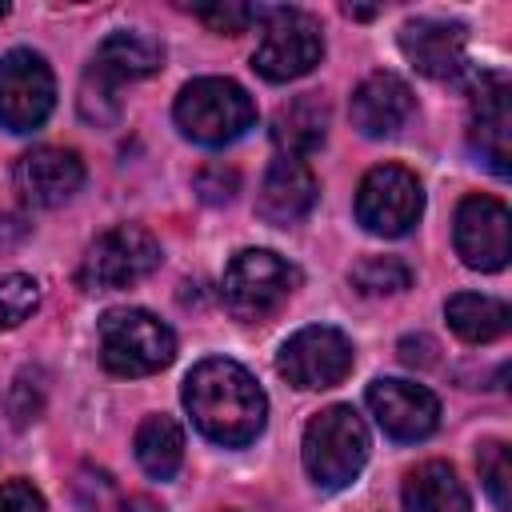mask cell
I'll return each instance as SVG.
<instances>
[{"label": "cell", "mask_w": 512, "mask_h": 512, "mask_svg": "<svg viewBox=\"0 0 512 512\" xmlns=\"http://www.w3.org/2000/svg\"><path fill=\"white\" fill-rule=\"evenodd\" d=\"M184 408L208 440L228 448L256 440L268 416V400L252 372L224 356H208L184 376Z\"/></svg>", "instance_id": "cell-1"}, {"label": "cell", "mask_w": 512, "mask_h": 512, "mask_svg": "<svg viewBox=\"0 0 512 512\" xmlns=\"http://www.w3.org/2000/svg\"><path fill=\"white\" fill-rule=\"evenodd\" d=\"M164 64V48L140 32H112L96 48L84 84H80V116L96 128H108L120 116V84L144 80Z\"/></svg>", "instance_id": "cell-2"}, {"label": "cell", "mask_w": 512, "mask_h": 512, "mask_svg": "<svg viewBox=\"0 0 512 512\" xmlns=\"http://www.w3.org/2000/svg\"><path fill=\"white\" fill-rule=\"evenodd\" d=\"M176 124L188 140L220 148L240 140L256 124V104L252 96L224 76H200L180 88L176 96Z\"/></svg>", "instance_id": "cell-3"}, {"label": "cell", "mask_w": 512, "mask_h": 512, "mask_svg": "<svg viewBox=\"0 0 512 512\" xmlns=\"http://www.w3.org/2000/svg\"><path fill=\"white\" fill-rule=\"evenodd\" d=\"M304 468L320 488H344L368 460V428L352 404H332L308 420L300 444Z\"/></svg>", "instance_id": "cell-4"}, {"label": "cell", "mask_w": 512, "mask_h": 512, "mask_svg": "<svg viewBox=\"0 0 512 512\" xmlns=\"http://www.w3.org/2000/svg\"><path fill=\"white\" fill-rule=\"evenodd\" d=\"M176 336L144 308H112L100 320V360L116 376H148L172 364Z\"/></svg>", "instance_id": "cell-5"}, {"label": "cell", "mask_w": 512, "mask_h": 512, "mask_svg": "<svg viewBox=\"0 0 512 512\" xmlns=\"http://www.w3.org/2000/svg\"><path fill=\"white\" fill-rule=\"evenodd\" d=\"M300 288V272L268 248H244L224 268V304L236 320L272 316Z\"/></svg>", "instance_id": "cell-6"}, {"label": "cell", "mask_w": 512, "mask_h": 512, "mask_svg": "<svg viewBox=\"0 0 512 512\" xmlns=\"http://www.w3.org/2000/svg\"><path fill=\"white\" fill-rule=\"evenodd\" d=\"M160 264V244L140 224H116L92 240L80 264V284L92 292H120L152 276Z\"/></svg>", "instance_id": "cell-7"}, {"label": "cell", "mask_w": 512, "mask_h": 512, "mask_svg": "<svg viewBox=\"0 0 512 512\" xmlns=\"http://www.w3.org/2000/svg\"><path fill=\"white\" fill-rule=\"evenodd\" d=\"M264 36L252 52V68L264 80H296L304 72H312L324 56V36L320 24L308 12L296 8H272L264 12Z\"/></svg>", "instance_id": "cell-8"}, {"label": "cell", "mask_w": 512, "mask_h": 512, "mask_svg": "<svg viewBox=\"0 0 512 512\" xmlns=\"http://www.w3.org/2000/svg\"><path fill=\"white\" fill-rule=\"evenodd\" d=\"M56 104V80L40 52L12 48L0 60V124L8 132H32Z\"/></svg>", "instance_id": "cell-9"}, {"label": "cell", "mask_w": 512, "mask_h": 512, "mask_svg": "<svg viewBox=\"0 0 512 512\" xmlns=\"http://www.w3.org/2000/svg\"><path fill=\"white\" fill-rule=\"evenodd\" d=\"M424 212L420 180L400 164H380L360 180L356 220L376 236H404Z\"/></svg>", "instance_id": "cell-10"}, {"label": "cell", "mask_w": 512, "mask_h": 512, "mask_svg": "<svg viewBox=\"0 0 512 512\" xmlns=\"http://www.w3.org/2000/svg\"><path fill=\"white\" fill-rule=\"evenodd\" d=\"M352 340L340 328L328 324H308L296 336L284 340L276 368L280 376H288V384L296 388H332L352 372Z\"/></svg>", "instance_id": "cell-11"}, {"label": "cell", "mask_w": 512, "mask_h": 512, "mask_svg": "<svg viewBox=\"0 0 512 512\" xmlns=\"http://www.w3.org/2000/svg\"><path fill=\"white\" fill-rule=\"evenodd\" d=\"M456 252L476 272H500L512 256V220L496 196H468L456 208Z\"/></svg>", "instance_id": "cell-12"}, {"label": "cell", "mask_w": 512, "mask_h": 512, "mask_svg": "<svg viewBox=\"0 0 512 512\" xmlns=\"http://www.w3.org/2000/svg\"><path fill=\"white\" fill-rule=\"evenodd\" d=\"M368 408L392 440H424L440 424V400L412 380H376L368 388Z\"/></svg>", "instance_id": "cell-13"}, {"label": "cell", "mask_w": 512, "mask_h": 512, "mask_svg": "<svg viewBox=\"0 0 512 512\" xmlns=\"http://www.w3.org/2000/svg\"><path fill=\"white\" fill-rule=\"evenodd\" d=\"M472 148L484 156V164L496 176H508V156H512V116H508V80L500 72L480 76L476 96H472Z\"/></svg>", "instance_id": "cell-14"}, {"label": "cell", "mask_w": 512, "mask_h": 512, "mask_svg": "<svg viewBox=\"0 0 512 512\" xmlns=\"http://www.w3.org/2000/svg\"><path fill=\"white\" fill-rule=\"evenodd\" d=\"M84 184V160L72 148H32L16 160V188L36 208L64 204Z\"/></svg>", "instance_id": "cell-15"}, {"label": "cell", "mask_w": 512, "mask_h": 512, "mask_svg": "<svg viewBox=\"0 0 512 512\" xmlns=\"http://www.w3.org/2000/svg\"><path fill=\"white\" fill-rule=\"evenodd\" d=\"M464 48L468 36L460 24L444 20H408L400 28V52L408 64L432 80H456L464 72Z\"/></svg>", "instance_id": "cell-16"}, {"label": "cell", "mask_w": 512, "mask_h": 512, "mask_svg": "<svg viewBox=\"0 0 512 512\" xmlns=\"http://www.w3.org/2000/svg\"><path fill=\"white\" fill-rule=\"evenodd\" d=\"M316 204V176L304 160H272V168L260 180V196H256V216L268 224H296L312 212Z\"/></svg>", "instance_id": "cell-17"}, {"label": "cell", "mask_w": 512, "mask_h": 512, "mask_svg": "<svg viewBox=\"0 0 512 512\" xmlns=\"http://www.w3.org/2000/svg\"><path fill=\"white\" fill-rule=\"evenodd\" d=\"M416 100L412 88L396 72H372L356 92H352V124L364 136H392L408 124Z\"/></svg>", "instance_id": "cell-18"}, {"label": "cell", "mask_w": 512, "mask_h": 512, "mask_svg": "<svg viewBox=\"0 0 512 512\" xmlns=\"http://www.w3.org/2000/svg\"><path fill=\"white\" fill-rule=\"evenodd\" d=\"M328 136V104L316 96V92H304V96H292L288 104L276 108L272 116V144L288 156V160H300L308 152H316Z\"/></svg>", "instance_id": "cell-19"}, {"label": "cell", "mask_w": 512, "mask_h": 512, "mask_svg": "<svg viewBox=\"0 0 512 512\" xmlns=\"http://www.w3.org/2000/svg\"><path fill=\"white\" fill-rule=\"evenodd\" d=\"M404 512H468V492L452 464L428 460L404 480Z\"/></svg>", "instance_id": "cell-20"}, {"label": "cell", "mask_w": 512, "mask_h": 512, "mask_svg": "<svg viewBox=\"0 0 512 512\" xmlns=\"http://www.w3.org/2000/svg\"><path fill=\"white\" fill-rule=\"evenodd\" d=\"M444 316H448L452 332L468 344H488V340L508 332V304L480 296V292H456L444 304Z\"/></svg>", "instance_id": "cell-21"}, {"label": "cell", "mask_w": 512, "mask_h": 512, "mask_svg": "<svg viewBox=\"0 0 512 512\" xmlns=\"http://www.w3.org/2000/svg\"><path fill=\"white\" fill-rule=\"evenodd\" d=\"M136 460L152 480H168L176 476L180 460H184V432L172 416H148L136 428Z\"/></svg>", "instance_id": "cell-22"}, {"label": "cell", "mask_w": 512, "mask_h": 512, "mask_svg": "<svg viewBox=\"0 0 512 512\" xmlns=\"http://www.w3.org/2000/svg\"><path fill=\"white\" fill-rule=\"evenodd\" d=\"M352 284L364 296H396L412 284V268L396 256H368L352 268Z\"/></svg>", "instance_id": "cell-23"}, {"label": "cell", "mask_w": 512, "mask_h": 512, "mask_svg": "<svg viewBox=\"0 0 512 512\" xmlns=\"http://www.w3.org/2000/svg\"><path fill=\"white\" fill-rule=\"evenodd\" d=\"M476 468H480V480H484V492L492 496V504L500 512H508L512 504V464H508V444L504 440H488L476 456Z\"/></svg>", "instance_id": "cell-24"}, {"label": "cell", "mask_w": 512, "mask_h": 512, "mask_svg": "<svg viewBox=\"0 0 512 512\" xmlns=\"http://www.w3.org/2000/svg\"><path fill=\"white\" fill-rule=\"evenodd\" d=\"M36 304H40V284L32 276L12 272V276L0 280V320H4V328L24 324L36 312Z\"/></svg>", "instance_id": "cell-25"}, {"label": "cell", "mask_w": 512, "mask_h": 512, "mask_svg": "<svg viewBox=\"0 0 512 512\" xmlns=\"http://www.w3.org/2000/svg\"><path fill=\"white\" fill-rule=\"evenodd\" d=\"M192 16L204 20V24H208L212 32H220V36H236V32H244L260 12L248 8V4H232V0H224V4H196Z\"/></svg>", "instance_id": "cell-26"}, {"label": "cell", "mask_w": 512, "mask_h": 512, "mask_svg": "<svg viewBox=\"0 0 512 512\" xmlns=\"http://www.w3.org/2000/svg\"><path fill=\"white\" fill-rule=\"evenodd\" d=\"M236 188H240V176L224 164H208L196 172V192L204 204H228L236 196Z\"/></svg>", "instance_id": "cell-27"}, {"label": "cell", "mask_w": 512, "mask_h": 512, "mask_svg": "<svg viewBox=\"0 0 512 512\" xmlns=\"http://www.w3.org/2000/svg\"><path fill=\"white\" fill-rule=\"evenodd\" d=\"M0 512H48V508L28 480H8L0 484Z\"/></svg>", "instance_id": "cell-28"}, {"label": "cell", "mask_w": 512, "mask_h": 512, "mask_svg": "<svg viewBox=\"0 0 512 512\" xmlns=\"http://www.w3.org/2000/svg\"><path fill=\"white\" fill-rule=\"evenodd\" d=\"M400 360L412 364V368H416V364L424 368V364L436 360V344H432L428 336H404V340H400Z\"/></svg>", "instance_id": "cell-29"}, {"label": "cell", "mask_w": 512, "mask_h": 512, "mask_svg": "<svg viewBox=\"0 0 512 512\" xmlns=\"http://www.w3.org/2000/svg\"><path fill=\"white\" fill-rule=\"evenodd\" d=\"M4 12H8V4H0V16H4Z\"/></svg>", "instance_id": "cell-30"}, {"label": "cell", "mask_w": 512, "mask_h": 512, "mask_svg": "<svg viewBox=\"0 0 512 512\" xmlns=\"http://www.w3.org/2000/svg\"><path fill=\"white\" fill-rule=\"evenodd\" d=\"M0 328H4V320H0Z\"/></svg>", "instance_id": "cell-31"}]
</instances>
